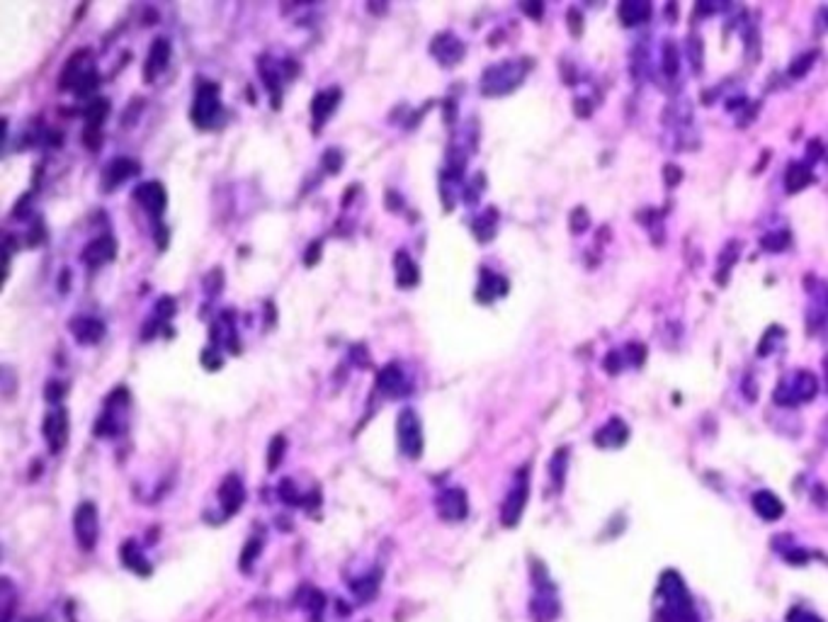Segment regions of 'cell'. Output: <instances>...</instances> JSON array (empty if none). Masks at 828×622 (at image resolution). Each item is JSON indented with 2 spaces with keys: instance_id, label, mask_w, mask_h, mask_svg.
<instances>
[{
  "instance_id": "cell-1",
  "label": "cell",
  "mask_w": 828,
  "mask_h": 622,
  "mask_svg": "<svg viewBox=\"0 0 828 622\" xmlns=\"http://www.w3.org/2000/svg\"><path fill=\"white\" fill-rule=\"evenodd\" d=\"M656 613L653 622H700L695 613L693 595L678 572H663L656 591Z\"/></svg>"
},
{
  "instance_id": "cell-2",
  "label": "cell",
  "mask_w": 828,
  "mask_h": 622,
  "mask_svg": "<svg viewBox=\"0 0 828 622\" xmlns=\"http://www.w3.org/2000/svg\"><path fill=\"white\" fill-rule=\"evenodd\" d=\"M530 69V61H503V64L491 66L483 71L482 92L483 95H505V92L515 91L523 83L525 73Z\"/></svg>"
},
{
  "instance_id": "cell-3",
  "label": "cell",
  "mask_w": 828,
  "mask_h": 622,
  "mask_svg": "<svg viewBox=\"0 0 828 622\" xmlns=\"http://www.w3.org/2000/svg\"><path fill=\"white\" fill-rule=\"evenodd\" d=\"M819 391V380L807 370H797L792 375H787L775 389V402L780 406H800V403L812 402Z\"/></svg>"
},
{
  "instance_id": "cell-4",
  "label": "cell",
  "mask_w": 828,
  "mask_h": 622,
  "mask_svg": "<svg viewBox=\"0 0 828 622\" xmlns=\"http://www.w3.org/2000/svg\"><path fill=\"white\" fill-rule=\"evenodd\" d=\"M532 576H535V588H537V594L532 595L530 603L532 620L554 622L559 617V598H557L554 584L547 579V572L539 564L532 569Z\"/></svg>"
},
{
  "instance_id": "cell-5",
  "label": "cell",
  "mask_w": 828,
  "mask_h": 622,
  "mask_svg": "<svg viewBox=\"0 0 828 622\" xmlns=\"http://www.w3.org/2000/svg\"><path fill=\"white\" fill-rule=\"evenodd\" d=\"M397 438L398 450L409 460H418L423 455V428H420V421H418V416L411 409H404L398 413Z\"/></svg>"
},
{
  "instance_id": "cell-6",
  "label": "cell",
  "mask_w": 828,
  "mask_h": 622,
  "mask_svg": "<svg viewBox=\"0 0 828 622\" xmlns=\"http://www.w3.org/2000/svg\"><path fill=\"white\" fill-rule=\"evenodd\" d=\"M221 114V100H219V85L217 83H202L192 105V122L199 129L214 127V122L219 120Z\"/></svg>"
},
{
  "instance_id": "cell-7",
  "label": "cell",
  "mask_w": 828,
  "mask_h": 622,
  "mask_svg": "<svg viewBox=\"0 0 828 622\" xmlns=\"http://www.w3.org/2000/svg\"><path fill=\"white\" fill-rule=\"evenodd\" d=\"M527 499H530V479H527V469H520L515 477V484H513V488L505 496V501H503L501 523L505 528H515L520 523L525 506H527Z\"/></svg>"
},
{
  "instance_id": "cell-8",
  "label": "cell",
  "mask_w": 828,
  "mask_h": 622,
  "mask_svg": "<svg viewBox=\"0 0 828 622\" xmlns=\"http://www.w3.org/2000/svg\"><path fill=\"white\" fill-rule=\"evenodd\" d=\"M73 532H76V542L80 550H92L98 542V509L95 503H80L76 513H73Z\"/></svg>"
},
{
  "instance_id": "cell-9",
  "label": "cell",
  "mask_w": 828,
  "mask_h": 622,
  "mask_svg": "<svg viewBox=\"0 0 828 622\" xmlns=\"http://www.w3.org/2000/svg\"><path fill=\"white\" fill-rule=\"evenodd\" d=\"M42 435L47 440V445H49V453L57 455L61 453L69 443V413L66 409L57 406V409H51L47 416H44L42 424Z\"/></svg>"
},
{
  "instance_id": "cell-10",
  "label": "cell",
  "mask_w": 828,
  "mask_h": 622,
  "mask_svg": "<svg viewBox=\"0 0 828 622\" xmlns=\"http://www.w3.org/2000/svg\"><path fill=\"white\" fill-rule=\"evenodd\" d=\"M438 513L442 520H450V523H460V520H464L469 513L467 491L460 487L445 488V491L438 496Z\"/></svg>"
},
{
  "instance_id": "cell-11",
  "label": "cell",
  "mask_w": 828,
  "mask_h": 622,
  "mask_svg": "<svg viewBox=\"0 0 828 622\" xmlns=\"http://www.w3.org/2000/svg\"><path fill=\"white\" fill-rule=\"evenodd\" d=\"M377 387L382 389V394H387L389 399H401L411 391V382L406 380V372L401 370V365L391 362L379 372L377 377Z\"/></svg>"
},
{
  "instance_id": "cell-12",
  "label": "cell",
  "mask_w": 828,
  "mask_h": 622,
  "mask_svg": "<svg viewBox=\"0 0 828 622\" xmlns=\"http://www.w3.org/2000/svg\"><path fill=\"white\" fill-rule=\"evenodd\" d=\"M219 503L221 509H224V516H236L239 510H241L243 501H246V488H243V481L236 477V474H228L227 479L221 481L219 487Z\"/></svg>"
},
{
  "instance_id": "cell-13",
  "label": "cell",
  "mask_w": 828,
  "mask_h": 622,
  "mask_svg": "<svg viewBox=\"0 0 828 622\" xmlns=\"http://www.w3.org/2000/svg\"><path fill=\"white\" fill-rule=\"evenodd\" d=\"M134 198L139 199V205L146 209L149 214L158 217V214H164L165 205H168V195H165V188L156 180H149V183H142L134 190Z\"/></svg>"
},
{
  "instance_id": "cell-14",
  "label": "cell",
  "mask_w": 828,
  "mask_h": 622,
  "mask_svg": "<svg viewBox=\"0 0 828 622\" xmlns=\"http://www.w3.org/2000/svg\"><path fill=\"white\" fill-rule=\"evenodd\" d=\"M117 253V243L110 233L105 236H98L95 241H90L83 251V263L85 265H90V268H100V265H105L110 263Z\"/></svg>"
},
{
  "instance_id": "cell-15",
  "label": "cell",
  "mask_w": 828,
  "mask_h": 622,
  "mask_svg": "<svg viewBox=\"0 0 828 622\" xmlns=\"http://www.w3.org/2000/svg\"><path fill=\"white\" fill-rule=\"evenodd\" d=\"M627 440H630V428H627V424H624L622 418H610L608 424L595 433V443H598L602 450H617V447H622Z\"/></svg>"
},
{
  "instance_id": "cell-16",
  "label": "cell",
  "mask_w": 828,
  "mask_h": 622,
  "mask_svg": "<svg viewBox=\"0 0 828 622\" xmlns=\"http://www.w3.org/2000/svg\"><path fill=\"white\" fill-rule=\"evenodd\" d=\"M168 61H170V42L165 37H158L156 42L151 44L149 57H146V64H143V80L151 83L158 73L165 71Z\"/></svg>"
},
{
  "instance_id": "cell-17",
  "label": "cell",
  "mask_w": 828,
  "mask_h": 622,
  "mask_svg": "<svg viewBox=\"0 0 828 622\" xmlns=\"http://www.w3.org/2000/svg\"><path fill=\"white\" fill-rule=\"evenodd\" d=\"M430 51L432 57L438 59L442 66H454L462 59V54H464V44H462L457 37L447 32V35L435 37Z\"/></svg>"
},
{
  "instance_id": "cell-18",
  "label": "cell",
  "mask_w": 828,
  "mask_h": 622,
  "mask_svg": "<svg viewBox=\"0 0 828 622\" xmlns=\"http://www.w3.org/2000/svg\"><path fill=\"white\" fill-rule=\"evenodd\" d=\"M750 503H753V510H756L763 520H780V518L785 516V506H782V501H780L772 491H768V488L756 491L753 499H750Z\"/></svg>"
},
{
  "instance_id": "cell-19",
  "label": "cell",
  "mask_w": 828,
  "mask_h": 622,
  "mask_svg": "<svg viewBox=\"0 0 828 622\" xmlns=\"http://www.w3.org/2000/svg\"><path fill=\"white\" fill-rule=\"evenodd\" d=\"M71 328H73V336H76V340L83 343V346H95V343H100L102 336H105V324L92 316L73 318Z\"/></svg>"
},
{
  "instance_id": "cell-20",
  "label": "cell",
  "mask_w": 828,
  "mask_h": 622,
  "mask_svg": "<svg viewBox=\"0 0 828 622\" xmlns=\"http://www.w3.org/2000/svg\"><path fill=\"white\" fill-rule=\"evenodd\" d=\"M134 173H139V163H134L132 158H117L105 168L102 173V188L112 190L117 185H122L127 177H132Z\"/></svg>"
},
{
  "instance_id": "cell-21",
  "label": "cell",
  "mask_w": 828,
  "mask_h": 622,
  "mask_svg": "<svg viewBox=\"0 0 828 622\" xmlns=\"http://www.w3.org/2000/svg\"><path fill=\"white\" fill-rule=\"evenodd\" d=\"M338 100H340L338 88H328V91L319 92V95L312 100V117L313 122H316V129L331 117V113L335 110V105H338Z\"/></svg>"
},
{
  "instance_id": "cell-22",
  "label": "cell",
  "mask_w": 828,
  "mask_h": 622,
  "mask_svg": "<svg viewBox=\"0 0 828 622\" xmlns=\"http://www.w3.org/2000/svg\"><path fill=\"white\" fill-rule=\"evenodd\" d=\"M617 15H620V20L622 25H639V22L649 20V15H652V3H646V0H624L617 7Z\"/></svg>"
},
{
  "instance_id": "cell-23",
  "label": "cell",
  "mask_w": 828,
  "mask_h": 622,
  "mask_svg": "<svg viewBox=\"0 0 828 622\" xmlns=\"http://www.w3.org/2000/svg\"><path fill=\"white\" fill-rule=\"evenodd\" d=\"M508 292V280H503L501 275L491 273V270H482V284H479V302H491V299L503 297Z\"/></svg>"
},
{
  "instance_id": "cell-24",
  "label": "cell",
  "mask_w": 828,
  "mask_h": 622,
  "mask_svg": "<svg viewBox=\"0 0 828 622\" xmlns=\"http://www.w3.org/2000/svg\"><path fill=\"white\" fill-rule=\"evenodd\" d=\"M122 562H124V564H127V569H132V572L143 574V576H146V574H151V564L146 562V557H143L142 552H139V547H136V544L132 542V540L122 544Z\"/></svg>"
},
{
  "instance_id": "cell-25",
  "label": "cell",
  "mask_w": 828,
  "mask_h": 622,
  "mask_svg": "<svg viewBox=\"0 0 828 622\" xmlns=\"http://www.w3.org/2000/svg\"><path fill=\"white\" fill-rule=\"evenodd\" d=\"M397 283L398 287H413V284H418L416 263L406 255V251H398L397 253Z\"/></svg>"
},
{
  "instance_id": "cell-26",
  "label": "cell",
  "mask_w": 828,
  "mask_h": 622,
  "mask_svg": "<svg viewBox=\"0 0 828 622\" xmlns=\"http://www.w3.org/2000/svg\"><path fill=\"white\" fill-rule=\"evenodd\" d=\"M809 183H812V170H809L804 163H792L785 176L787 190L800 192V190H804Z\"/></svg>"
},
{
  "instance_id": "cell-27",
  "label": "cell",
  "mask_w": 828,
  "mask_h": 622,
  "mask_svg": "<svg viewBox=\"0 0 828 622\" xmlns=\"http://www.w3.org/2000/svg\"><path fill=\"white\" fill-rule=\"evenodd\" d=\"M107 113H110V102H107L105 98H95L90 105L85 107V113H83L85 127L100 129L102 127V122H105Z\"/></svg>"
},
{
  "instance_id": "cell-28",
  "label": "cell",
  "mask_w": 828,
  "mask_h": 622,
  "mask_svg": "<svg viewBox=\"0 0 828 622\" xmlns=\"http://www.w3.org/2000/svg\"><path fill=\"white\" fill-rule=\"evenodd\" d=\"M353 588V594L360 598V601H369V598H375L377 591H379V574H372V576H365V579L355 581L350 584Z\"/></svg>"
},
{
  "instance_id": "cell-29",
  "label": "cell",
  "mask_w": 828,
  "mask_h": 622,
  "mask_svg": "<svg viewBox=\"0 0 828 622\" xmlns=\"http://www.w3.org/2000/svg\"><path fill=\"white\" fill-rule=\"evenodd\" d=\"M496 221H498L496 209H489V212L483 214V217H479V220L474 221V233L479 236V241L494 239V231H496Z\"/></svg>"
},
{
  "instance_id": "cell-30",
  "label": "cell",
  "mask_w": 828,
  "mask_h": 622,
  "mask_svg": "<svg viewBox=\"0 0 828 622\" xmlns=\"http://www.w3.org/2000/svg\"><path fill=\"white\" fill-rule=\"evenodd\" d=\"M678 69H680V59H678V47H675V44L673 42H665L663 44V73H665V78H675L678 76Z\"/></svg>"
},
{
  "instance_id": "cell-31",
  "label": "cell",
  "mask_w": 828,
  "mask_h": 622,
  "mask_svg": "<svg viewBox=\"0 0 828 622\" xmlns=\"http://www.w3.org/2000/svg\"><path fill=\"white\" fill-rule=\"evenodd\" d=\"M284 453H287V440H284V435H275V438H272V443H270V450H268V469H270V472L280 466V462H282Z\"/></svg>"
},
{
  "instance_id": "cell-32",
  "label": "cell",
  "mask_w": 828,
  "mask_h": 622,
  "mask_svg": "<svg viewBox=\"0 0 828 622\" xmlns=\"http://www.w3.org/2000/svg\"><path fill=\"white\" fill-rule=\"evenodd\" d=\"M687 57L693 61V69L697 73L702 71V57H705V51H702V39L697 35L687 37Z\"/></svg>"
},
{
  "instance_id": "cell-33",
  "label": "cell",
  "mask_w": 828,
  "mask_h": 622,
  "mask_svg": "<svg viewBox=\"0 0 828 622\" xmlns=\"http://www.w3.org/2000/svg\"><path fill=\"white\" fill-rule=\"evenodd\" d=\"M567 460H568L567 450H559V453H557L552 457V477H554V484H557V488H561V484H564V474H567Z\"/></svg>"
},
{
  "instance_id": "cell-34",
  "label": "cell",
  "mask_w": 828,
  "mask_h": 622,
  "mask_svg": "<svg viewBox=\"0 0 828 622\" xmlns=\"http://www.w3.org/2000/svg\"><path fill=\"white\" fill-rule=\"evenodd\" d=\"M98 83H100L98 73L92 71V69H88V71H85L83 76L79 78V83H76V88H73V91L79 92V95H90V92L95 91V88H98Z\"/></svg>"
},
{
  "instance_id": "cell-35",
  "label": "cell",
  "mask_w": 828,
  "mask_h": 622,
  "mask_svg": "<svg viewBox=\"0 0 828 622\" xmlns=\"http://www.w3.org/2000/svg\"><path fill=\"white\" fill-rule=\"evenodd\" d=\"M814 57H816V51H809V54H801V57H797V61L790 66V76L792 78L804 76V73L812 69V64H814Z\"/></svg>"
},
{
  "instance_id": "cell-36",
  "label": "cell",
  "mask_w": 828,
  "mask_h": 622,
  "mask_svg": "<svg viewBox=\"0 0 828 622\" xmlns=\"http://www.w3.org/2000/svg\"><path fill=\"white\" fill-rule=\"evenodd\" d=\"M787 243H790V233L787 231L768 233V236L763 239V248H768V251H782Z\"/></svg>"
},
{
  "instance_id": "cell-37",
  "label": "cell",
  "mask_w": 828,
  "mask_h": 622,
  "mask_svg": "<svg viewBox=\"0 0 828 622\" xmlns=\"http://www.w3.org/2000/svg\"><path fill=\"white\" fill-rule=\"evenodd\" d=\"M785 622H823V620L816 616V613H812V610L801 608V606H794V608L787 613Z\"/></svg>"
},
{
  "instance_id": "cell-38",
  "label": "cell",
  "mask_w": 828,
  "mask_h": 622,
  "mask_svg": "<svg viewBox=\"0 0 828 622\" xmlns=\"http://www.w3.org/2000/svg\"><path fill=\"white\" fill-rule=\"evenodd\" d=\"M258 552H260V540H258V538L249 540V542H246V550H243V554H241V569H243V572H249L250 559L258 557Z\"/></svg>"
},
{
  "instance_id": "cell-39",
  "label": "cell",
  "mask_w": 828,
  "mask_h": 622,
  "mask_svg": "<svg viewBox=\"0 0 828 622\" xmlns=\"http://www.w3.org/2000/svg\"><path fill=\"white\" fill-rule=\"evenodd\" d=\"M280 496H282L284 503H292V506H297V503L302 501V496H299V491L294 488L292 479H284L282 484H280Z\"/></svg>"
},
{
  "instance_id": "cell-40",
  "label": "cell",
  "mask_w": 828,
  "mask_h": 622,
  "mask_svg": "<svg viewBox=\"0 0 828 622\" xmlns=\"http://www.w3.org/2000/svg\"><path fill=\"white\" fill-rule=\"evenodd\" d=\"M83 144H85V146H88V149H90V151H98V149H100V144H102V139H100V129L85 127V129H83Z\"/></svg>"
},
{
  "instance_id": "cell-41",
  "label": "cell",
  "mask_w": 828,
  "mask_h": 622,
  "mask_svg": "<svg viewBox=\"0 0 828 622\" xmlns=\"http://www.w3.org/2000/svg\"><path fill=\"white\" fill-rule=\"evenodd\" d=\"M64 394H66V391H64V384H61V382H49V384H47V391H44V396H47V402H51V403H57L58 399H61Z\"/></svg>"
},
{
  "instance_id": "cell-42",
  "label": "cell",
  "mask_w": 828,
  "mask_h": 622,
  "mask_svg": "<svg viewBox=\"0 0 828 622\" xmlns=\"http://www.w3.org/2000/svg\"><path fill=\"white\" fill-rule=\"evenodd\" d=\"M324 161H326V168L331 170V173H338L340 166H343V156H340V151L328 149L326 151V158H324Z\"/></svg>"
},
{
  "instance_id": "cell-43",
  "label": "cell",
  "mask_w": 828,
  "mask_h": 622,
  "mask_svg": "<svg viewBox=\"0 0 828 622\" xmlns=\"http://www.w3.org/2000/svg\"><path fill=\"white\" fill-rule=\"evenodd\" d=\"M586 227H588L586 209H576V212L571 214V229H574L576 233H580Z\"/></svg>"
},
{
  "instance_id": "cell-44",
  "label": "cell",
  "mask_w": 828,
  "mask_h": 622,
  "mask_svg": "<svg viewBox=\"0 0 828 622\" xmlns=\"http://www.w3.org/2000/svg\"><path fill=\"white\" fill-rule=\"evenodd\" d=\"M568 27H571V32H574V35H580V29H583V25H580L579 10H568Z\"/></svg>"
},
{
  "instance_id": "cell-45",
  "label": "cell",
  "mask_w": 828,
  "mask_h": 622,
  "mask_svg": "<svg viewBox=\"0 0 828 622\" xmlns=\"http://www.w3.org/2000/svg\"><path fill=\"white\" fill-rule=\"evenodd\" d=\"M319 251H321V241H316L313 246H309V251H306V265H313V263L319 261Z\"/></svg>"
},
{
  "instance_id": "cell-46",
  "label": "cell",
  "mask_w": 828,
  "mask_h": 622,
  "mask_svg": "<svg viewBox=\"0 0 828 622\" xmlns=\"http://www.w3.org/2000/svg\"><path fill=\"white\" fill-rule=\"evenodd\" d=\"M665 173H668V176H665V180H668L671 185H675L680 180V170L675 168V166H668V168H665Z\"/></svg>"
},
{
  "instance_id": "cell-47",
  "label": "cell",
  "mask_w": 828,
  "mask_h": 622,
  "mask_svg": "<svg viewBox=\"0 0 828 622\" xmlns=\"http://www.w3.org/2000/svg\"><path fill=\"white\" fill-rule=\"evenodd\" d=\"M523 7L532 15V17H539V15H542V5H523Z\"/></svg>"
},
{
  "instance_id": "cell-48",
  "label": "cell",
  "mask_w": 828,
  "mask_h": 622,
  "mask_svg": "<svg viewBox=\"0 0 828 622\" xmlns=\"http://www.w3.org/2000/svg\"><path fill=\"white\" fill-rule=\"evenodd\" d=\"M22 622H42V620H37V617H27V620H22Z\"/></svg>"
}]
</instances>
